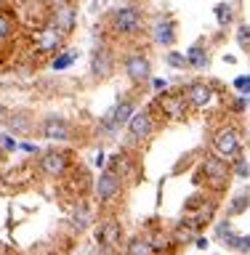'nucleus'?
Returning <instances> with one entry per match:
<instances>
[{
    "label": "nucleus",
    "instance_id": "f257e3e1",
    "mask_svg": "<svg viewBox=\"0 0 250 255\" xmlns=\"http://www.w3.org/2000/svg\"><path fill=\"white\" fill-rule=\"evenodd\" d=\"M147 13H144L141 5L136 3H125V5H117L115 11L107 16V29L112 32L115 37H139L144 29H147Z\"/></svg>",
    "mask_w": 250,
    "mask_h": 255
},
{
    "label": "nucleus",
    "instance_id": "f03ea898",
    "mask_svg": "<svg viewBox=\"0 0 250 255\" xmlns=\"http://www.w3.org/2000/svg\"><path fill=\"white\" fill-rule=\"evenodd\" d=\"M211 146H213V154L221 157L224 162H235V159H240V154H243L245 143H243V135H240V130L235 125H224L213 133Z\"/></svg>",
    "mask_w": 250,
    "mask_h": 255
},
{
    "label": "nucleus",
    "instance_id": "7ed1b4c3",
    "mask_svg": "<svg viewBox=\"0 0 250 255\" xmlns=\"http://www.w3.org/2000/svg\"><path fill=\"white\" fill-rule=\"evenodd\" d=\"M155 112H160V117L168 120V123H181L184 117L189 115V104H187V96L184 91H165L155 96Z\"/></svg>",
    "mask_w": 250,
    "mask_h": 255
},
{
    "label": "nucleus",
    "instance_id": "20e7f679",
    "mask_svg": "<svg viewBox=\"0 0 250 255\" xmlns=\"http://www.w3.org/2000/svg\"><path fill=\"white\" fill-rule=\"evenodd\" d=\"M128 128V141L131 143H144L149 141L157 130V115H155V107H144V109H136V115L131 117V123L125 125Z\"/></svg>",
    "mask_w": 250,
    "mask_h": 255
},
{
    "label": "nucleus",
    "instance_id": "39448f33",
    "mask_svg": "<svg viewBox=\"0 0 250 255\" xmlns=\"http://www.w3.org/2000/svg\"><path fill=\"white\" fill-rule=\"evenodd\" d=\"M123 72L125 77L131 80L133 85H144L152 80V59L147 51H141V48H136V51H128L123 56Z\"/></svg>",
    "mask_w": 250,
    "mask_h": 255
},
{
    "label": "nucleus",
    "instance_id": "423d86ee",
    "mask_svg": "<svg viewBox=\"0 0 250 255\" xmlns=\"http://www.w3.org/2000/svg\"><path fill=\"white\" fill-rule=\"evenodd\" d=\"M147 29H149L152 43L160 45V48H171L176 40H179V27H176V19H173L171 13L152 16L149 24H147Z\"/></svg>",
    "mask_w": 250,
    "mask_h": 255
},
{
    "label": "nucleus",
    "instance_id": "0eeeda50",
    "mask_svg": "<svg viewBox=\"0 0 250 255\" xmlns=\"http://www.w3.org/2000/svg\"><path fill=\"white\" fill-rule=\"evenodd\" d=\"M120 191H123V175L117 173L115 165H107L104 170L99 173V178L93 183V194L101 205H109Z\"/></svg>",
    "mask_w": 250,
    "mask_h": 255
},
{
    "label": "nucleus",
    "instance_id": "6e6552de",
    "mask_svg": "<svg viewBox=\"0 0 250 255\" xmlns=\"http://www.w3.org/2000/svg\"><path fill=\"white\" fill-rule=\"evenodd\" d=\"M37 170L48 175V178H64L69 170H72V159L64 149H51V151H43L37 159Z\"/></svg>",
    "mask_w": 250,
    "mask_h": 255
},
{
    "label": "nucleus",
    "instance_id": "1a4fd4ad",
    "mask_svg": "<svg viewBox=\"0 0 250 255\" xmlns=\"http://www.w3.org/2000/svg\"><path fill=\"white\" fill-rule=\"evenodd\" d=\"M64 43H67V37L48 21L32 35V45H35V51L43 53V56H56L59 51H64Z\"/></svg>",
    "mask_w": 250,
    "mask_h": 255
},
{
    "label": "nucleus",
    "instance_id": "9d476101",
    "mask_svg": "<svg viewBox=\"0 0 250 255\" xmlns=\"http://www.w3.org/2000/svg\"><path fill=\"white\" fill-rule=\"evenodd\" d=\"M40 128V135L45 141H53V143H67L75 138V130H72V123L61 115H48L43 117V123L37 125Z\"/></svg>",
    "mask_w": 250,
    "mask_h": 255
},
{
    "label": "nucleus",
    "instance_id": "9b49d317",
    "mask_svg": "<svg viewBox=\"0 0 250 255\" xmlns=\"http://www.w3.org/2000/svg\"><path fill=\"white\" fill-rule=\"evenodd\" d=\"M136 115V104H133V99H128V96H123L115 107H112L109 112H107V117L101 120V130L104 133H117L123 125H128L131 123V117Z\"/></svg>",
    "mask_w": 250,
    "mask_h": 255
},
{
    "label": "nucleus",
    "instance_id": "f8f14e48",
    "mask_svg": "<svg viewBox=\"0 0 250 255\" xmlns=\"http://www.w3.org/2000/svg\"><path fill=\"white\" fill-rule=\"evenodd\" d=\"M93 239H96V245L101 247V253L120 250V245H123V226H120V221H115V218L101 221L99 226L93 229Z\"/></svg>",
    "mask_w": 250,
    "mask_h": 255
},
{
    "label": "nucleus",
    "instance_id": "ddd939ff",
    "mask_svg": "<svg viewBox=\"0 0 250 255\" xmlns=\"http://www.w3.org/2000/svg\"><path fill=\"white\" fill-rule=\"evenodd\" d=\"M200 167H203L205 181L211 183V189H216V191H221V189L229 183V178H232V165H229V162H224V159H221V157H216V154L205 157Z\"/></svg>",
    "mask_w": 250,
    "mask_h": 255
},
{
    "label": "nucleus",
    "instance_id": "4468645a",
    "mask_svg": "<svg viewBox=\"0 0 250 255\" xmlns=\"http://www.w3.org/2000/svg\"><path fill=\"white\" fill-rule=\"evenodd\" d=\"M115 72V53L107 43H96L93 53H91V75L96 80H107Z\"/></svg>",
    "mask_w": 250,
    "mask_h": 255
},
{
    "label": "nucleus",
    "instance_id": "2eb2a0df",
    "mask_svg": "<svg viewBox=\"0 0 250 255\" xmlns=\"http://www.w3.org/2000/svg\"><path fill=\"white\" fill-rule=\"evenodd\" d=\"M184 96H187L189 109H208L216 101V91L205 80H192V83L184 88Z\"/></svg>",
    "mask_w": 250,
    "mask_h": 255
},
{
    "label": "nucleus",
    "instance_id": "dca6fc26",
    "mask_svg": "<svg viewBox=\"0 0 250 255\" xmlns=\"http://www.w3.org/2000/svg\"><path fill=\"white\" fill-rule=\"evenodd\" d=\"M48 24H53V27L59 29L64 37H69L72 32L77 29V5L75 3H67V5H59V8H51Z\"/></svg>",
    "mask_w": 250,
    "mask_h": 255
},
{
    "label": "nucleus",
    "instance_id": "f3484780",
    "mask_svg": "<svg viewBox=\"0 0 250 255\" xmlns=\"http://www.w3.org/2000/svg\"><path fill=\"white\" fill-rule=\"evenodd\" d=\"M5 128L11 135H32L35 133V117L27 109H13L5 120Z\"/></svg>",
    "mask_w": 250,
    "mask_h": 255
},
{
    "label": "nucleus",
    "instance_id": "a211bd4d",
    "mask_svg": "<svg viewBox=\"0 0 250 255\" xmlns=\"http://www.w3.org/2000/svg\"><path fill=\"white\" fill-rule=\"evenodd\" d=\"M16 35H19V21L11 11L0 8V51H8L16 43Z\"/></svg>",
    "mask_w": 250,
    "mask_h": 255
},
{
    "label": "nucleus",
    "instance_id": "6ab92c4d",
    "mask_svg": "<svg viewBox=\"0 0 250 255\" xmlns=\"http://www.w3.org/2000/svg\"><path fill=\"white\" fill-rule=\"evenodd\" d=\"M187 64L189 69H208L211 67V51L203 43H195L187 48Z\"/></svg>",
    "mask_w": 250,
    "mask_h": 255
},
{
    "label": "nucleus",
    "instance_id": "aec40b11",
    "mask_svg": "<svg viewBox=\"0 0 250 255\" xmlns=\"http://www.w3.org/2000/svg\"><path fill=\"white\" fill-rule=\"evenodd\" d=\"M224 247L232 253H237V255H250V234H232L224 239Z\"/></svg>",
    "mask_w": 250,
    "mask_h": 255
},
{
    "label": "nucleus",
    "instance_id": "412c9836",
    "mask_svg": "<svg viewBox=\"0 0 250 255\" xmlns=\"http://www.w3.org/2000/svg\"><path fill=\"white\" fill-rule=\"evenodd\" d=\"M77 56H80V53L75 51V48H64V51H59V53H56L53 59H51V69H53V72H64V69H69L72 64L77 61Z\"/></svg>",
    "mask_w": 250,
    "mask_h": 255
},
{
    "label": "nucleus",
    "instance_id": "4be33fe9",
    "mask_svg": "<svg viewBox=\"0 0 250 255\" xmlns=\"http://www.w3.org/2000/svg\"><path fill=\"white\" fill-rule=\"evenodd\" d=\"M125 255H157V253H155V247L149 245V239L139 234V237H131V239H128Z\"/></svg>",
    "mask_w": 250,
    "mask_h": 255
},
{
    "label": "nucleus",
    "instance_id": "5701e85b",
    "mask_svg": "<svg viewBox=\"0 0 250 255\" xmlns=\"http://www.w3.org/2000/svg\"><path fill=\"white\" fill-rule=\"evenodd\" d=\"M147 239H149V245L155 247V253H157V255H160V253H171V250H173V245H176L168 231H152Z\"/></svg>",
    "mask_w": 250,
    "mask_h": 255
},
{
    "label": "nucleus",
    "instance_id": "b1692460",
    "mask_svg": "<svg viewBox=\"0 0 250 255\" xmlns=\"http://www.w3.org/2000/svg\"><path fill=\"white\" fill-rule=\"evenodd\" d=\"M72 226L77 231H85L91 226V210L85 205H75V210H72Z\"/></svg>",
    "mask_w": 250,
    "mask_h": 255
},
{
    "label": "nucleus",
    "instance_id": "393cba45",
    "mask_svg": "<svg viewBox=\"0 0 250 255\" xmlns=\"http://www.w3.org/2000/svg\"><path fill=\"white\" fill-rule=\"evenodd\" d=\"M213 11H216V21H219L221 27H229V24L235 21V3H219Z\"/></svg>",
    "mask_w": 250,
    "mask_h": 255
},
{
    "label": "nucleus",
    "instance_id": "a878e982",
    "mask_svg": "<svg viewBox=\"0 0 250 255\" xmlns=\"http://www.w3.org/2000/svg\"><path fill=\"white\" fill-rule=\"evenodd\" d=\"M245 207H250V191H240V194L229 202V215H240V213H245Z\"/></svg>",
    "mask_w": 250,
    "mask_h": 255
},
{
    "label": "nucleus",
    "instance_id": "bb28decb",
    "mask_svg": "<svg viewBox=\"0 0 250 255\" xmlns=\"http://www.w3.org/2000/svg\"><path fill=\"white\" fill-rule=\"evenodd\" d=\"M165 64L171 69H187L189 64H187V53H179V51H168L165 53Z\"/></svg>",
    "mask_w": 250,
    "mask_h": 255
},
{
    "label": "nucleus",
    "instance_id": "cd10ccee",
    "mask_svg": "<svg viewBox=\"0 0 250 255\" xmlns=\"http://www.w3.org/2000/svg\"><path fill=\"white\" fill-rule=\"evenodd\" d=\"M232 175L235 178H250V162L248 159H235V165H232Z\"/></svg>",
    "mask_w": 250,
    "mask_h": 255
},
{
    "label": "nucleus",
    "instance_id": "c85d7f7f",
    "mask_svg": "<svg viewBox=\"0 0 250 255\" xmlns=\"http://www.w3.org/2000/svg\"><path fill=\"white\" fill-rule=\"evenodd\" d=\"M235 91L240 93V96H250V75H240V77H235Z\"/></svg>",
    "mask_w": 250,
    "mask_h": 255
},
{
    "label": "nucleus",
    "instance_id": "c756f323",
    "mask_svg": "<svg viewBox=\"0 0 250 255\" xmlns=\"http://www.w3.org/2000/svg\"><path fill=\"white\" fill-rule=\"evenodd\" d=\"M237 43H240V48H250V24H240L237 27Z\"/></svg>",
    "mask_w": 250,
    "mask_h": 255
},
{
    "label": "nucleus",
    "instance_id": "7c9ffc66",
    "mask_svg": "<svg viewBox=\"0 0 250 255\" xmlns=\"http://www.w3.org/2000/svg\"><path fill=\"white\" fill-rule=\"evenodd\" d=\"M0 146L5 151H19V141H16V135H11V133H0Z\"/></svg>",
    "mask_w": 250,
    "mask_h": 255
},
{
    "label": "nucleus",
    "instance_id": "2f4dec72",
    "mask_svg": "<svg viewBox=\"0 0 250 255\" xmlns=\"http://www.w3.org/2000/svg\"><path fill=\"white\" fill-rule=\"evenodd\" d=\"M229 234H232V221H229V218L216 223V239H221V242H224V239H227Z\"/></svg>",
    "mask_w": 250,
    "mask_h": 255
},
{
    "label": "nucleus",
    "instance_id": "473e14b6",
    "mask_svg": "<svg viewBox=\"0 0 250 255\" xmlns=\"http://www.w3.org/2000/svg\"><path fill=\"white\" fill-rule=\"evenodd\" d=\"M149 85H152V91L160 96V93H165V91H168V85H171V83H168L165 77H152V80H149Z\"/></svg>",
    "mask_w": 250,
    "mask_h": 255
},
{
    "label": "nucleus",
    "instance_id": "72a5a7b5",
    "mask_svg": "<svg viewBox=\"0 0 250 255\" xmlns=\"http://www.w3.org/2000/svg\"><path fill=\"white\" fill-rule=\"evenodd\" d=\"M21 151H27V154H37V143H29V141H21L19 143Z\"/></svg>",
    "mask_w": 250,
    "mask_h": 255
},
{
    "label": "nucleus",
    "instance_id": "f704fd0d",
    "mask_svg": "<svg viewBox=\"0 0 250 255\" xmlns=\"http://www.w3.org/2000/svg\"><path fill=\"white\" fill-rule=\"evenodd\" d=\"M248 109V96H240V99H235V112H245Z\"/></svg>",
    "mask_w": 250,
    "mask_h": 255
},
{
    "label": "nucleus",
    "instance_id": "c9c22d12",
    "mask_svg": "<svg viewBox=\"0 0 250 255\" xmlns=\"http://www.w3.org/2000/svg\"><path fill=\"white\" fill-rule=\"evenodd\" d=\"M195 245H197V250H208V245H211V242H208V237H197Z\"/></svg>",
    "mask_w": 250,
    "mask_h": 255
},
{
    "label": "nucleus",
    "instance_id": "e433bc0d",
    "mask_svg": "<svg viewBox=\"0 0 250 255\" xmlns=\"http://www.w3.org/2000/svg\"><path fill=\"white\" fill-rule=\"evenodd\" d=\"M67 3H72V0H45L48 8H59V5H67Z\"/></svg>",
    "mask_w": 250,
    "mask_h": 255
},
{
    "label": "nucleus",
    "instance_id": "4c0bfd02",
    "mask_svg": "<svg viewBox=\"0 0 250 255\" xmlns=\"http://www.w3.org/2000/svg\"><path fill=\"white\" fill-rule=\"evenodd\" d=\"M104 159H107V157H104V151H99V154H96V159H93V165L104 170V167H107V165H104Z\"/></svg>",
    "mask_w": 250,
    "mask_h": 255
},
{
    "label": "nucleus",
    "instance_id": "58836bf2",
    "mask_svg": "<svg viewBox=\"0 0 250 255\" xmlns=\"http://www.w3.org/2000/svg\"><path fill=\"white\" fill-rule=\"evenodd\" d=\"M8 115H11V109H8V107H3V104H0V123H3V125H5Z\"/></svg>",
    "mask_w": 250,
    "mask_h": 255
},
{
    "label": "nucleus",
    "instance_id": "ea45409f",
    "mask_svg": "<svg viewBox=\"0 0 250 255\" xmlns=\"http://www.w3.org/2000/svg\"><path fill=\"white\" fill-rule=\"evenodd\" d=\"M248 146H250V133H248Z\"/></svg>",
    "mask_w": 250,
    "mask_h": 255
}]
</instances>
